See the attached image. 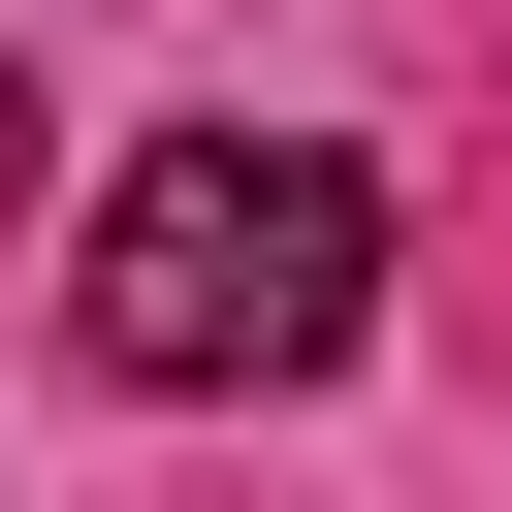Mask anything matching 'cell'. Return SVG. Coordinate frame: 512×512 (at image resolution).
<instances>
[{
	"label": "cell",
	"mask_w": 512,
	"mask_h": 512,
	"mask_svg": "<svg viewBox=\"0 0 512 512\" xmlns=\"http://www.w3.org/2000/svg\"><path fill=\"white\" fill-rule=\"evenodd\" d=\"M0 224H32V64H0Z\"/></svg>",
	"instance_id": "2"
},
{
	"label": "cell",
	"mask_w": 512,
	"mask_h": 512,
	"mask_svg": "<svg viewBox=\"0 0 512 512\" xmlns=\"http://www.w3.org/2000/svg\"><path fill=\"white\" fill-rule=\"evenodd\" d=\"M352 320H384V160H320V128H160L64 256L96 384H320Z\"/></svg>",
	"instance_id": "1"
}]
</instances>
